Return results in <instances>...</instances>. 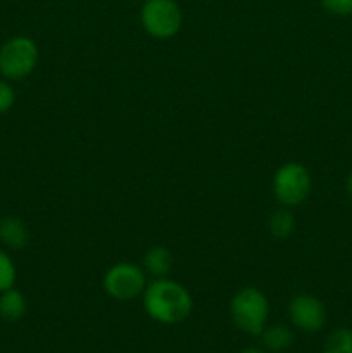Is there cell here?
<instances>
[{
	"label": "cell",
	"instance_id": "cell-4",
	"mask_svg": "<svg viewBox=\"0 0 352 353\" xmlns=\"http://www.w3.org/2000/svg\"><path fill=\"white\" fill-rule=\"evenodd\" d=\"M313 188L309 169L300 162H285L273 176V195L282 207L300 205L307 200Z\"/></svg>",
	"mask_w": 352,
	"mask_h": 353
},
{
	"label": "cell",
	"instance_id": "cell-3",
	"mask_svg": "<svg viewBox=\"0 0 352 353\" xmlns=\"http://www.w3.org/2000/svg\"><path fill=\"white\" fill-rule=\"evenodd\" d=\"M40 50L33 38L17 34L0 47V76L9 81H21L35 71Z\"/></svg>",
	"mask_w": 352,
	"mask_h": 353
},
{
	"label": "cell",
	"instance_id": "cell-17",
	"mask_svg": "<svg viewBox=\"0 0 352 353\" xmlns=\"http://www.w3.org/2000/svg\"><path fill=\"white\" fill-rule=\"evenodd\" d=\"M240 353H268L264 348H259V347H247L244 348Z\"/></svg>",
	"mask_w": 352,
	"mask_h": 353
},
{
	"label": "cell",
	"instance_id": "cell-8",
	"mask_svg": "<svg viewBox=\"0 0 352 353\" xmlns=\"http://www.w3.org/2000/svg\"><path fill=\"white\" fill-rule=\"evenodd\" d=\"M0 243L10 250H23L30 243V230L19 217H2L0 219Z\"/></svg>",
	"mask_w": 352,
	"mask_h": 353
},
{
	"label": "cell",
	"instance_id": "cell-10",
	"mask_svg": "<svg viewBox=\"0 0 352 353\" xmlns=\"http://www.w3.org/2000/svg\"><path fill=\"white\" fill-rule=\"evenodd\" d=\"M26 296L19 290L12 286V288L0 293V319L2 321H6V323H17V321H21L26 316Z\"/></svg>",
	"mask_w": 352,
	"mask_h": 353
},
{
	"label": "cell",
	"instance_id": "cell-16",
	"mask_svg": "<svg viewBox=\"0 0 352 353\" xmlns=\"http://www.w3.org/2000/svg\"><path fill=\"white\" fill-rule=\"evenodd\" d=\"M323 9L333 16H352V0H320Z\"/></svg>",
	"mask_w": 352,
	"mask_h": 353
},
{
	"label": "cell",
	"instance_id": "cell-7",
	"mask_svg": "<svg viewBox=\"0 0 352 353\" xmlns=\"http://www.w3.org/2000/svg\"><path fill=\"white\" fill-rule=\"evenodd\" d=\"M289 317L297 330L304 333H317L326 326L328 312L324 303L317 296L300 293L290 300Z\"/></svg>",
	"mask_w": 352,
	"mask_h": 353
},
{
	"label": "cell",
	"instance_id": "cell-13",
	"mask_svg": "<svg viewBox=\"0 0 352 353\" xmlns=\"http://www.w3.org/2000/svg\"><path fill=\"white\" fill-rule=\"evenodd\" d=\"M323 353H352V330L337 327L331 331L324 338Z\"/></svg>",
	"mask_w": 352,
	"mask_h": 353
},
{
	"label": "cell",
	"instance_id": "cell-12",
	"mask_svg": "<svg viewBox=\"0 0 352 353\" xmlns=\"http://www.w3.org/2000/svg\"><path fill=\"white\" fill-rule=\"evenodd\" d=\"M268 230L278 240L292 236V233L295 231V217H293L292 210L289 207L275 210L268 219Z\"/></svg>",
	"mask_w": 352,
	"mask_h": 353
},
{
	"label": "cell",
	"instance_id": "cell-9",
	"mask_svg": "<svg viewBox=\"0 0 352 353\" xmlns=\"http://www.w3.org/2000/svg\"><path fill=\"white\" fill-rule=\"evenodd\" d=\"M141 268H144L145 274L150 276L152 279L168 278L173 271V254L169 252V248L155 245L145 252Z\"/></svg>",
	"mask_w": 352,
	"mask_h": 353
},
{
	"label": "cell",
	"instance_id": "cell-18",
	"mask_svg": "<svg viewBox=\"0 0 352 353\" xmlns=\"http://www.w3.org/2000/svg\"><path fill=\"white\" fill-rule=\"evenodd\" d=\"M345 188H347L349 196H351V199H352V171L349 172V176H347V183H345Z\"/></svg>",
	"mask_w": 352,
	"mask_h": 353
},
{
	"label": "cell",
	"instance_id": "cell-15",
	"mask_svg": "<svg viewBox=\"0 0 352 353\" xmlns=\"http://www.w3.org/2000/svg\"><path fill=\"white\" fill-rule=\"evenodd\" d=\"M16 103V92L7 79H0V116L7 114Z\"/></svg>",
	"mask_w": 352,
	"mask_h": 353
},
{
	"label": "cell",
	"instance_id": "cell-2",
	"mask_svg": "<svg viewBox=\"0 0 352 353\" xmlns=\"http://www.w3.org/2000/svg\"><path fill=\"white\" fill-rule=\"evenodd\" d=\"M230 316L242 333L261 336L269 321L268 296L255 286L238 290L230 302Z\"/></svg>",
	"mask_w": 352,
	"mask_h": 353
},
{
	"label": "cell",
	"instance_id": "cell-11",
	"mask_svg": "<svg viewBox=\"0 0 352 353\" xmlns=\"http://www.w3.org/2000/svg\"><path fill=\"white\" fill-rule=\"evenodd\" d=\"M261 340L266 352L282 353L292 347L295 336H293V331L285 324H271V326L268 324L261 333Z\"/></svg>",
	"mask_w": 352,
	"mask_h": 353
},
{
	"label": "cell",
	"instance_id": "cell-6",
	"mask_svg": "<svg viewBox=\"0 0 352 353\" xmlns=\"http://www.w3.org/2000/svg\"><path fill=\"white\" fill-rule=\"evenodd\" d=\"M140 21L145 33L157 40H168L179 31L183 16L175 0H145Z\"/></svg>",
	"mask_w": 352,
	"mask_h": 353
},
{
	"label": "cell",
	"instance_id": "cell-5",
	"mask_svg": "<svg viewBox=\"0 0 352 353\" xmlns=\"http://www.w3.org/2000/svg\"><path fill=\"white\" fill-rule=\"evenodd\" d=\"M147 286L144 268L131 262H117L110 265L102 278V288L110 299L117 302H130L141 296Z\"/></svg>",
	"mask_w": 352,
	"mask_h": 353
},
{
	"label": "cell",
	"instance_id": "cell-1",
	"mask_svg": "<svg viewBox=\"0 0 352 353\" xmlns=\"http://www.w3.org/2000/svg\"><path fill=\"white\" fill-rule=\"evenodd\" d=\"M144 310L152 321L166 326L179 324L193 310V299L188 290L169 278L152 279L141 293Z\"/></svg>",
	"mask_w": 352,
	"mask_h": 353
},
{
	"label": "cell",
	"instance_id": "cell-14",
	"mask_svg": "<svg viewBox=\"0 0 352 353\" xmlns=\"http://www.w3.org/2000/svg\"><path fill=\"white\" fill-rule=\"evenodd\" d=\"M17 269L10 255L0 248V293L16 285Z\"/></svg>",
	"mask_w": 352,
	"mask_h": 353
}]
</instances>
